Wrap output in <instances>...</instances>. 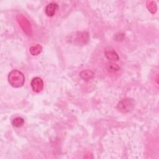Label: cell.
Listing matches in <instances>:
<instances>
[{
	"label": "cell",
	"instance_id": "obj_2",
	"mask_svg": "<svg viewBox=\"0 0 159 159\" xmlns=\"http://www.w3.org/2000/svg\"><path fill=\"white\" fill-rule=\"evenodd\" d=\"M135 107V101L134 99L126 98L121 99L117 105L119 111L123 113H127L132 111Z\"/></svg>",
	"mask_w": 159,
	"mask_h": 159
},
{
	"label": "cell",
	"instance_id": "obj_4",
	"mask_svg": "<svg viewBox=\"0 0 159 159\" xmlns=\"http://www.w3.org/2000/svg\"><path fill=\"white\" fill-rule=\"evenodd\" d=\"M17 20L21 27L23 31L27 35H30L32 34V29L30 24L29 20L22 15H18L17 16Z\"/></svg>",
	"mask_w": 159,
	"mask_h": 159
},
{
	"label": "cell",
	"instance_id": "obj_12",
	"mask_svg": "<svg viewBox=\"0 0 159 159\" xmlns=\"http://www.w3.org/2000/svg\"><path fill=\"white\" fill-rule=\"evenodd\" d=\"M24 119L20 117H17L14 119L12 121V124L15 127H20L24 124Z\"/></svg>",
	"mask_w": 159,
	"mask_h": 159
},
{
	"label": "cell",
	"instance_id": "obj_11",
	"mask_svg": "<svg viewBox=\"0 0 159 159\" xmlns=\"http://www.w3.org/2000/svg\"><path fill=\"white\" fill-rule=\"evenodd\" d=\"M147 7L148 11L152 14H154V13H155L157 12V4H156L155 2L153 1H147Z\"/></svg>",
	"mask_w": 159,
	"mask_h": 159
},
{
	"label": "cell",
	"instance_id": "obj_5",
	"mask_svg": "<svg viewBox=\"0 0 159 159\" xmlns=\"http://www.w3.org/2000/svg\"><path fill=\"white\" fill-rule=\"evenodd\" d=\"M32 89L35 93H40L43 88V82L40 77L34 78L30 83Z\"/></svg>",
	"mask_w": 159,
	"mask_h": 159
},
{
	"label": "cell",
	"instance_id": "obj_9",
	"mask_svg": "<svg viewBox=\"0 0 159 159\" xmlns=\"http://www.w3.org/2000/svg\"><path fill=\"white\" fill-rule=\"evenodd\" d=\"M30 53L33 56H37L38 55H39L42 51V47L39 45V44H37L35 45L32 46L30 49H29Z\"/></svg>",
	"mask_w": 159,
	"mask_h": 159
},
{
	"label": "cell",
	"instance_id": "obj_1",
	"mask_svg": "<svg viewBox=\"0 0 159 159\" xmlns=\"http://www.w3.org/2000/svg\"><path fill=\"white\" fill-rule=\"evenodd\" d=\"M7 80L10 85L14 88H20L25 82L24 75L17 70H12L8 75Z\"/></svg>",
	"mask_w": 159,
	"mask_h": 159
},
{
	"label": "cell",
	"instance_id": "obj_8",
	"mask_svg": "<svg viewBox=\"0 0 159 159\" xmlns=\"http://www.w3.org/2000/svg\"><path fill=\"white\" fill-rule=\"evenodd\" d=\"M80 76L84 81H89L94 77V73L91 70H83L80 71Z\"/></svg>",
	"mask_w": 159,
	"mask_h": 159
},
{
	"label": "cell",
	"instance_id": "obj_10",
	"mask_svg": "<svg viewBox=\"0 0 159 159\" xmlns=\"http://www.w3.org/2000/svg\"><path fill=\"white\" fill-rule=\"evenodd\" d=\"M106 68L110 72H116L120 70V67L118 65L112 61L107 62L106 65Z\"/></svg>",
	"mask_w": 159,
	"mask_h": 159
},
{
	"label": "cell",
	"instance_id": "obj_6",
	"mask_svg": "<svg viewBox=\"0 0 159 159\" xmlns=\"http://www.w3.org/2000/svg\"><path fill=\"white\" fill-rule=\"evenodd\" d=\"M104 53L105 57L110 61H116L119 60V57L118 54L115 51V50L111 47H106L104 50Z\"/></svg>",
	"mask_w": 159,
	"mask_h": 159
},
{
	"label": "cell",
	"instance_id": "obj_7",
	"mask_svg": "<svg viewBox=\"0 0 159 159\" xmlns=\"http://www.w3.org/2000/svg\"><path fill=\"white\" fill-rule=\"evenodd\" d=\"M58 9V6L57 3L51 2L48 4L45 7V14L49 17H52L55 15L56 11Z\"/></svg>",
	"mask_w": 159,
	"mask_h": 159
},
{
	"label": "cell",
	"instance_id": "obj_3",
	"mask_svg": "<svg viewBox=\"0 0 159 159\" xmlns=\"http://www.w3.org/2000/svg\"><path fill=\"white\" fill-rule=\"evenodd\" d=\"M89 39V34L87 32H76L71 36V41L77 45L86 44Z\"/></svg>",
	"mask_w": 159,
	"mask_h": 159
}]
</instances>
